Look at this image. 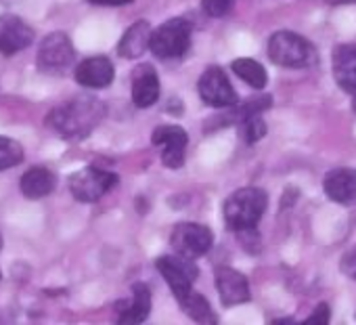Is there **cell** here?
I'll use <instances>...</instances> for the list:
<instances>
[{"mask_svg": "<svg viewBox=\"0 0 356 325\" xmlns=\"http://www.w3.org/2000/svg\"><path fill=\"white\" fill-rule=\"evenodd\" d=\"M113 63L103 57H88L76 68V82L86 86V88H105L113 82Z\"/></svg>", "mask_w": 356, "mask_h": 325, "instance_id": "4fadbf2b", "label": "cell"}, {"mask_svg": "<svg viewBox=\"0 0 356 325\" xmlns=\"http://www.w3.org/2000/svg\"><path fill=\"white\" fill-rule=\"evenodd\" d=\"M92 5H103V7H122V5H130L132 0H88Z\"/></svg>", "mask_w": 356, "mask_h": 325, "instance_id": "4316f807", "label": "cell"}, {"mask_svg": "<svg viewBox=\"0 0 356 325\" xmlns=\"http://www.w3.org/2000/svg\"><path fill=\"white\" fill-rule=\"evenodd\" d=\"M118 183V177L113 173H107L103 168H82L70 179V191L78 202L92 204L101 200L107 191H111Z\"/></svg>", "mask_w": 356, "mask_h": 325, "instance_id": "8992f818", "label": "cell"}, {"mask_svg": "<svg viewBox=\"0 0 356 325\" xmlns=\"http://www.w3.org/2000/svg\"><path fill=\"white\" fill-rule=\"evenodd\" d=\"M268 198L258 187H243L231 193L225 202V221L229 229L243 233L252 231L266 210Z\"/></svg>", "mask_w": 356, "mask_h": 325, "instance_id": "7a4b0ae2", "label": "cell"}, {"mask_svg": "<svg viewBox=\"0 0 356 325\" xmlns=\"http://www.w3.org/2000/svg\"><path fill=\"white\" fill-rule=\"evenodd\" d=\"M157 99H159L157 72L151 65L140 63L132 72V101L136 107L145 109V107H151L153 103H157Z\"/></svg>", "mask_w": 356, "mask_h": 325, "instance_id": "9a60e30c", "label": "cell"}, {"mask_svg": "<svg viewBox=\"0 0 356 325\" xmlns=\"http://www.w3.org/2000/svg\"><path fill=\"white\" fill-rule=\"evenodd\" d=\"M241 132H243V138H245L248 143L260 141V138L266 134V124H264V120L260 118V113H258V116L245 118V120L241 122Z\"/></svg>", "mask_w": 356, "mask_h": 325, "instance_id": "603a6c76", "label": "cell"}, {"mask_svg": "<svg viewBox=\"0 0 356 325\" xmlns=\"http://www.w3.org/2000/svg\"><path fill=\"white\" fill-rule=\"evenodd\" d=\"M333 78L339 88L356 93V45H339L333 51Z\"/></svg>", "mask_w": 356, "mask_h": 325, "instance_id": "2e32d148", "label": "cell"}, {"mask_svg": "<svg viewBox=\"0 0 356 325\" xmlns=\"http://www.w3.org/2000/svg\"><path fill=\"white\" fill-rule=\"evenodd\" d=\"M214 279H216V290H218L225 306H237L252 298L250 283L243 273L229 269V267H220V269H216Z\"/></svg>", "mask_w": 356, "mask_h": 325, "instance_id": "7c38bea8", "label": "cell"}, {"mask_svg": "<svg viewBox=\"0 0 356 325\" xmlns=\"http://www.w3.org/2000/svg\"><path fill=\"white\" fill-rule=\"evenodd\" d=\"M233 72L245 82V84H250L252 88H264L266 86V82H268V76H266V70L258 63V61H254V59H235L233 61Z\"/></svg>", "mask_w": 356, "mask_h": 325, "instance_id": "44dd1931", "label": "cell"}, {"mask_svg": "<svg viewBox=\"0 0 356 325\" xmlns=\"http://www.w3.org/2000/svg\"><path fill=\"white\" fill-rule=\"evenodd\" d=\"M191 45V22L174 17L161 24L151 36V53L157 59H181Z\"/></svg>", "mask_w": 356, "mask_h": 325, "instance_id": "277c9868", "label": "cell"}, {"mask_svg": "<svg viewBox=\"0 0 356 325\" xmlns=\"http://www.w3.org/2000/svg\"><path fill=\"white\" fill-rule=\"evenodd\" d=\"M341 273L350 279L356 281V246H352L343 256H341V264H339Z\"/></svg>", "mask_w": 356, "mask_h": 325, "instance_id": "d4e9b609", "label": "cell"}, {"mask_svg": "<svg viewBox=\"0 0 356 325\" xmlns=\"http://www.w3.org/2000/svg\"><path fill=\"white\" fill-rule=\"evenodd\" d=\"M105 105L90 97H80L55 107L47 124L65 138H82L95 130V126L103 120Z\"/></svg>", "mask_w": 356, "mask_h": 325, "instance_id": "6da1fadb", "label": "cell"}, {"mask_svg": "<svg viewBox=\"0 0 356 325\" xmlns=\"http://www.w3.org/2000/svg\"><path fill=\"white\" fill-rule=\"evenodd\" d=\"M268 57L279 68L304 70L316 63L314 47L293 32H277L268 40Z\"/></svg>", "mask_w": 356, "mask_h": 325, "instance_id": "3957f363", "label": "cell"}, {"mask_svg": "<svg viewBox=\"0 0 356 325\" xmlns=\"http://www.w3.org/2000/svg\"><path fill=\"white\" fill-rule=\"evenodd\" d=\"M74 57L76 51L72 47V40L63 32L49 34L38 49V65L44 72H61L72 65Z\"/></svg>", "mask_w": 356, "mask_h": 325, "instance_id": "30bf717a", "label": "cell"}, {"mask_svg": "<svg viewBox=\"0 0 356 325\" xmlns=\"http://www.w3.org/2000/svg\"><path fill=\"white\" fill-rule=\"evenodd\" d=\"M0 248H3V239H0Z\"/></svg>", "mask_w": 356, "mask_h": 325, "instance_id": "4dcf8cb0", "label": "cell"}, {"mask_svg": "<svg viewBox=\"0 0 356 325\" xmlns=\"http://www.w3.org/2000/svg\"><path fill=\"white\" fill-rule=\"evenodd\" d=\"M22 159H24V147L13 138L0 136V171L22 164Z\"/></svg>", "mask_w": 356, "mask_h": 325, "instance_id": "7402d4cb", "label": "cell"}, {"mask_svg": "<svg viewBox=\"0 0 356 325\" xmlns=\"http://www.w3.org/2000/svg\"><path fill=\"white\" fill-rule=\"evenodd\" d=\"M151 143L159 147L161 161L168 168H181L185 161L189 136L181 126H159L151 134Z\"/></svg>", "mask_w": 356, "mask_h": 325, "instance_id": "9c48e42d", "label": "cell"}, {"mask_svg": "<svg viewBox=\"0 0 356 325\" xmlns=\"http://www.w3.org/2000/svg\"><path fill=\"white\" fill-rule=\"evenodd\" d=\"M235 0H202V9L210 17H225L233 9Z\"/></svg>", "mask_w": 356, "mask_h": 325, "instance_id": "cb8c5ba5", "label": "cell"}, {"mask_svg": "<svg viewBox=\"0 0 356 325\" xmlns=\"http://www.w3.org/2000/svg\"><path fill=\"white\" fill-rule=\"evenodd\" d=\"M151 312V292L145 283L132 285V298L120 306V323H143Z\"/></svg>", "mask_w": 356, "mask_h": 325, "instance_id": "ac0fdd59", "label": "cell"}, {"mask_svg": "<svg viewBox=\"0 0 356 325\" xmlns=\"http://www.w3.org/2000/svg\"><path fill=\"white\" fill-rule=\"evenodd\" d=\"M200 97L206 105L210 107H233L237 103V93L233 88V84L229 82V78L225 76V72L220 68H208L197 84Z\"/></svg>", "mask_w": 356, "mask_h": 325, "instance_id": "ba28073f", "label": "cell"}, {"mask_svg": "<svg viewBox=\"0 0 356 325\" xmlns=\"http://www.w3.org/2000/svg\"><path fill=\"white\" fill-rule=\"evenodd\" d=\"M151 36H153L151 26L147 22H136L122 36V40L118 45V53L124 59H136L151 47Z\"/></svg>", "mask_w": 356, "mask_h": 325, "instance_id": "e0dca14e", "label": "cell"}, {"mask_svg": "<svg viewBox=\"0 0 356 325\" xmlns=\"http://www.w3.org/2000/svg\"><path fill=\"white\" fill-rule=\"evenodd\" d=\"M329 5H352V3H356V0H327Z\"/></svg>", "mask_w": 356, "mask_h": 325, "instance_id": "83f0119b", "label": "cell"}, {"mask_svg": "<svg viewBox=\"0 0 356 325\" xmlns=\"http://www.w3.org/2000/svg\"><path fill=\"white\" fill-rule=\"evenodd\" d=\"M306 323L308 325H327L329 323V306L327 304H318L312 310V315L306 319Z\"/></svg>", "mask_w": 356, "mask_h": 325, "instance_id": "484cf974", "label": "cell"}, {"mask_svg": "<svg viewBox=\"0 0 356 325\" xmlns=\"http://www.w3.org/2000/svg\"><path fill=\"white\" fill-rule=\"evenodd\" d=\"M352 107H354V111H356V97H354V103H352Z\"/></svg>", "mask_w": 356, "mask_h": 325, "instance_id": "f546056e", "label": "cell"}, {"mask_svg": "<svg viewBox=\"0 0 356 325\" xmlns=\"http://www.w3.org/2000/svg\"><path fill=\"white\" fill-rule=\"evenodd\" d=\"M170 244L176 254L187 256V258H202L210 252L214 244V235L208 227L197 223H181L176 225L170 237Z\"/></svg>", "mask_w": 356, "mask_h": 325, "instance_id": "52a82bcc", "label": "cell"}, {"mask_svg": "<svg viewBox=\"0 0 356 325\" xmlns=\"http://www.w3.org/2000/svg\"><path fill=\"white\" fill-rule=\"evenodd\" d=\"M0 3H3V5H15L17 0H0Z\"/></svg>", "mask_w": 356, "mask_h": 325, "instance_id": "f1b7e54d", "label": "cell"}, {"mask_svg": "<svg viewBox=\"0 0 356 325\" xmlns=\"http://www.w3.org/2000/svg\"><path fill=\"white\" fill-rule=\"evenodd\" d=\"M325 193L331 202L354 206L356 204V171L352 168H335L325 177Z\"/></svg>", "mask_w": 356, "mask_h": 325, "instance_id": "5bb4252c", "label": "cell"}, {"mask_svg": "<svg viewBox=\"0 0 356 325\" xmlns=\"http://www.w3.org/2000/svg\"><path fill=\"white\" fill-rule=\"evenodd\" d=\"M34 42V30L17 15H0V53L15 55Z\"/></svg>", "mask_w": 356, "mask_h": 325, "instance_id": "8fae6325", "label": "cell"}, {"mask_svg": "<svg viewBox=\"0 0 356 325\" xmlns=\"http://www.w3.org/2000/svg\"><path fill=\"white\" fill-rule=\"evenodd\" d=\"M155 267L161 273V277L165 279V283L170 285L176 300H183L193 290V281L200 275L197 264L193 262V258H187V256H181V254L159 256Z\"/></svg>", "mask_w": 356, "mask_h": 325, "instance_id": "5b68a950", "label": "cell"}, {"mask_svg": "<svg viewBox=\"0 0 356 325\" xmlns=\"http://www.w3.org/2000/svg\"><path fill=\"white\" fill-rule=\"evenodd\" d=\"M55 183H57L55 175L49 168L36 166V168H30L22 177V193L30 200H40V198H47L49 193H53Z\"/></svg>", "mask_w": 356, "mask_h": 325, "instance_id": "d6986e66", "label": "cell"}, {"mask_svg": "<svg viewBox=\"0 0 356 325\" xmlns=\"http://www.w3.org/2000/svg\"><path fill=\"white\" fill-rule=\"evenodd\" d=\"M178 304L183 306V310L191 317V319H195L197 323H216L218 319H216V315H214V310H212V306H210V302L202 296V294H197V292H189L183 300H178Z\"/></svg>", "mask_w": 356, "mask_h": 325, "instance_id": "ffe728a7", "label": "cell"}]
</instances>
